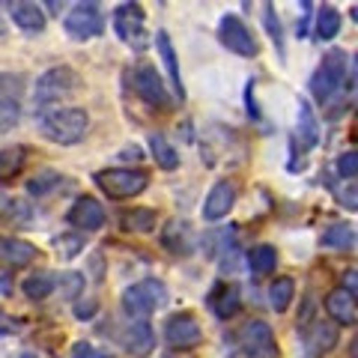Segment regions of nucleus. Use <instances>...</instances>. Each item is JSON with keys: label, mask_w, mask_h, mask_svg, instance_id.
<instances>
[{"label": "nucleus", "mask_w": 358, "mask_h": 358, "mask_svg": "<svg viewBox=\"0 0 358 358\" xmlns=\"http://www.w3.org/2000/svg\"><path fill=\"white\" fill-rule=\"evenodd\" d=\"M39 131L42 138L60 147H72V143L84 141L90 131V114L84 108H51L39 114Z\"/></svg>", "instance_id": "obj_1"}, {"label": "nucleus", "mask_w": 358, "mask_h": 358, "mask_svg": "<svg viewBox=\"0 0 358 358\" xmlns=\"http://www.w3.org/2000/svg\"><path fill=\"white\" fill-rule=\"evenodd\" d=\"M78 87H81V75H78L72 66H54V69L42 72L36 78L33 102H36V108L48 110V105H57V102H63V99L75 96Z\"/></svg>", "instance_id": "obj_2"}, {"label": "nucleus", "mask_w": 358, "mask_h": 358, "mask_svg": "<svg viewBox=\"0 0 358 358\" xmlns=\"http://www.w3.org/2000/svg\"><path fill=\"white\" fill-rule=\"evenodd\" d=\"M93 179L108 200H131L141 192H147L150 185L147 171H131V167H108V171H99Z\"/></svg>", "instance_id": "obj_3"}, {"label": "nucleus", "mask_w": 358, "mask_h": 358, "mask_svg": "<svg viewBox=\"0 0 358 358\" xmlns=\"http://www.w3.org/2000/svg\"><path fill=\"white\" fill-rule=\"evenodd\" d=\"M164 305H167V287L159 281V278L138 281L122 293V310H126L131 320H147L150 313L162 310Z\"/></svg>", "instance_id": "obj_4"}, {"label": "nucleus", "mask_w": 358, "mask_h": 358, "mask_svg": "<svg viewBox=\"0 0 358 358\" xmlns=\"http://www.w3.org/2000/svg\"><path fill=\"white\" fill-rule=\"evenodd\" d=\"M343 78H346V54L334 48L322 57V63L317 66V72L310 78L313 99H317V102H329V99L343 87Z\"/></svg>", "instance_id": "obj_5"}, {"label": "nucleus", "mask_w": 358, "mask_h": 358, "mask_svg": "<svg viewBox=\"0 0 358 358\" xmlns=\"http://www.w3.org/2000/svg\"><path fill=\"white\" fill-rule=\"evenodd\" d=\"M24 110V75L0 72V134L13 131Z\"/></svg>", "instance_id": "obj_6"}, {"label": "nucleus", "mask_w": 358, "mask_h": 358, "mask_svg": "<svg viewBox=\"0 0 358 358\" xmlns=\"http://www.w3.org/2000/svg\"><path fill=\"white\" fill-rule=\"evenodd\" d=\"M63 27L72 39H96L105 33V15L99 3H75L72 13L63 18Z\"/></svg>", "instance_id": "obj_7"}, {"label": "nucleus", "mask_w": 358, "mask_h": 358, "mask_svg": "<svg viewBox=\"0 0 358 358\" xmlns=\"http://www.w3.org/2000/svg\"><path fill=\"white\" fill-rule=\"evenodd\" d=\"M236 341L242 346L245 358H275L278 355L275 334H272V329H268V322H263V320H248L239 329Z\"/></svg>", "instance_id": "obj_8"}, {"label": "nucleus", "mask_w": 358, "mask_h": 358, "mask_svg": "<svg viewBox=\"0 0 358 358\" xmlns=\"http://www.w3.org/2000/svg\"><path fill=\"white\" fill-rule=\"evenodd\" d=\"M114 30L122 42L134 45L138 51H143L150 45L147 30H143V6L141 3H120L114 13Z\"/></svg>", "instance_id": "obj_9"}, {"label": "nucleus", "mask_w": 358, "mask_h": 358, "mask_svg": "<svg viewBox=\"0 0 358 358\" xmlns=\"http://www.w3.org/2000/svg\"><path fill=\"white\" fill-rule=\"evenodd\" d=\"M218 39H221L224 48L233 51V54H239V57H257V51H260V48H257L254 33L236 15H224L218 21Z\"/></svg>", "instance_id": "obj_10"}, {"label": "nucleus", "mask_w": 358, "mask_h": 358, "mask_svg": "<svg viewBox=\"0 0 358 358\" xmlns=\"http://www.w3.org/2000/svg\"><path fill=\"white\" fill-rule=\"evenodd\" d=\"M134 93H138L150 108L167 110L171 108V96H167V87L162 81V75L155 72L152 63H141L134 69Z\"/></svg>", "instance_id": "obj_11"}, {"label": "nucleus", "mask_w": 358, "mask_h": 358, "mask_svg": "<svg viewBox=\"0 0 358 358\" xmlns=\"http://www.w3.org/2000/svg\"><path fill=\"white\" fill-rule=\"evenodd\" d=\"M164 341L171 343L173 350H194V346L203 341V331H200V322L192 313H173V317L164 322Z\"/></svg>", "instance_id": "obj_12"}, {"label": "nucleus", "mask_w": 358, "mask_h": 358, "mask_svg": "<svg viewBox=\"0 0 358 358\" xmlns=\"http://www.w3.org/2000/svg\"><path fill=\"white\" fill-rule=\"evenodd\" d=\"M66 221L84 233H93L105 224V206L99 203L96 197H78L72 203V209L66 212Z\"/></svg>", "instance_id": "obj_13"}, {"label": "nucleus", "mask_w": 358, "mask_h": 358, "mask_svg": "<svg viewBox=\"0 0 358 358\" xmlns=\"http://www.w3.org/2000/svg\"><path fill=\"white\" fill-rule=\"evenodd\" d=\"M236 203V185L230 179H218L215 185L209 188V194L203 200V218L206 221H221L227 218V212Z\"/></svg>", "instance_id": "obj_14"}, {"label": "nucleus", "mask_w": 358, "mask_h": 358, "mask_svg": "<svg viewBox=\"0 0 358 358\" xmlns=\"http://www.w3.org/2000/svg\"><path fill=\"white\" fill-rule=\"evenodd\" d=\"M120 343H122V350H126V352L143 358V355H150V352H152L155 334H152V329H150V322H147V320H131L129 326H126V331H122Z\"/></svg>", "instance_id": "obj_15"}, {"label": "nucleus", "mask_w": 358, "mask_h": 358, "mask_svg": "<svg viewBox=\"0 0 358 358\" xmlns=\"http://www.w3.org/2000/svg\"><path fill=\"white\" fill-rule=\"evenodd\" d=\"M155 48H159V57L167 69V78H171V87L173 93L179 96V102L185 99V87H182V75H179V60H176V51H173V42L167 36V30H159L155 33Z\"/></svg>", "instance_id": "obj_16"}, {"label": "nucleus", "mask_w": 358, "mask_h": 358, "mask_svg": "<svg viewBox=\"0 0 358 358\" xmlns=\"http://www.w3.org/2000/svg\"><path fill=\"white\" fill-rule=\"evenodd\" d=\"M9 18L15 21L21 30L27 33H42L45 30V13L39 3H27V0H15V3H9Z\"/></svg>", "instance_id": "obj_17"}, {"label": "nucleus", "mask_w": 358, "mask_h": 358, "mask_svg": "<svg viewBox=\"0 0 358 358\" xmlns=\"http://www.w3.org/2000/svg\"><path fill=\"white\" fill-rule=\"evenodd\" d=\"M326 310H329V317L334 322H341V326H352V322L358 320V310H355V299L346 293L343 287L338 289H331V293L326 296Z\"/></svg>", "instance_id": "obj_18"}, {"label": "nucleus", "mask_w": 358, "mask_h": 358, "mask_svg": "<svg viewBox=\"0 0 358 358\" xmlns=\"http://www.w3.org/2000/svg\"><path fill=\"white\" fill-rule=\"evenodd\" d=\"M162 245L171 254H192L194 251V233L185 221H171L162 230Z\"/></svg>", "instance_id": "obj_19"}, {"label": "nucleus", "mask_w": 358, "mask_h": 358, "mask_svg": "<svg viewBox=\"0 0 358 358\" xmlns=\"http://www.w3.org/2000/svg\"><path fill=\"white\" fill-rule=\"evenodd\" d=\"M296 134L301 141V147L310 150L320 143V122L313 117V108L305 102V99H299V117H296Z\"/></svg>", "instance_id": "obj_20"}, {"label": "nucleus", "mask_w": 358, "mask_h": 358, "mask_svg": "<svg viewBox=\"0 0 358 358\" xmlns=\"http://www.w3.org/2000/svg\"><path fill=\"white\" fill-rule=\"evenodd\" d=\"M33 257H36V248L24 239H13V236H0V260L6 266H27Z\"/></svg>", "instance_id": "obj_21"}, {"label": "nucleus", "mask_w": 358, "mask_h": 358, "mask_svg": "<svg viewBox=\"0 0 358 358\" xmlns=\"http://www.w3.org/2000/svg\"><path fill=\"white\" fill-rule=\"evenodd\" d=\"M209 305L212 310H215V317L218 320H230V317H236L239 308H242V299H239V287H221L215 296L209 299Z\"/></svg>", "instance_id": "obj_22"}, {"label": "nucleus", "mask_w": 358, "mask_h": 358, "mask_svg": "<svg viewBox=\"0 0 358 358\" xmlns=\"http://www.w3.org/2000/svg\"><path fill=\"white\" fill-rule=\"evenodd\" d=\"M57 278H54L51 272H36V275H27L24 278V284H21V289H24V296L33 299V301H42V299H48L54 289H57Z\"/></svg>", "instance_id": "obj_23"}, {"label": "nucleus", "mask_w": 358, "mask_h": 358, "mask_svg": "<svg viewBox=\"0 0 358 358\" xmlns=\"http://www.w3.org/2000/svg\"><path fill=\"white\" fill-rule=\"evenodd\" d=\"M296 299V284L293 278H275L272 287H268V305L275 313H284Z\"/></svg>", "instance_id": "obj_24"}, {"label": "nucleus", "mask_w": 358, "mask_h": 358, "mask_svg": "<svg viewBox=\"0 0 358 358\" xmlns=\"http://www.w3.org/2000/svg\"><path fill=\"white\" fill-rule=\"evenodd\" d=\"M150 150H152V159H155V164H159L162 171H176L179 167V152L167 143L164 134H159V131L150 134Z\"/></svg>", "instance_id": "obj_25"}, {"label": "nucleus", "mask_w": 358, "mask_h": 358, "mask_svg": "<svg viewBox=\"0 0 358 358\" xmlns=\"http://www.w3.org/2000/svg\"><path fill=\"white\" fill-rule=\"evenodd\" d=\"M24 147H6L0 150V182H13V179L24 171Z\"/></svg>", "instance_id": "obj_26"}, {"label": "nucleus", "mask_w": 358, "mask_h": 358, "mask_svg": "<svg viewBox=\"0 0 358 358\" xmlns=\"http://www.w3.org/2000/svg\"><path fill=\"white\" fill-rule=\"evenodd\" d=\"M334 343H338V326L334 322H313V329L308 331L310 352H329Z\"/></svg>", "instance_id": "obj_27"}, {"label": "nucleus", "mask_w": 358, "mask_h": 358, "mask_svg": "<svg viewBox=\"0 0 358 358\" xmlns=\"http://www.w3.org/2000/svg\"><path fill=\"white\" fill-rule=\"evenodd\" d=\"M122 230H129V233H152L155 230V212L152 209H129V212H122Z\"/></svg>", "instance_id": "obj_28"}, {"label": "nucleus", "mask_w": 358, "mask_h": 358, "mask_svg": "<svg viewBox=\"0 0 358 358\" xmlns=\"http://www.w3.org/2000/svg\"><path fill=\"white\" fill-rule=\"evenodd\" d=\"M275 266H278V251L272 245H257V248L248 251V268L254 275H268L275 272Z\"/></svg>", "instance_id": "obj_29"}, {"label": "nucleus", "mask_w": 358, "mask_h": 358, "mask_svg": "<svg viewBox=\"0 0 358 358\" xmlns=\"http://www.w3.org/2000/svg\"><path fill=\"white\" fill-rule=\"evenodd\" d=\"M341 33V13L334 6H322L320 9V15H317V39L320 42H329V39H334Z\"/></svg>", "instance_id": "obj_30"}, {"label": "nucleus", "mask_w": 358, "mask_h": 358, "mask_svg": "<svg viewBox=\"0 0 358 358\" xmlns=\"http://www.w3.org/2000/svg\"><path fill=\"white\" fill-rule=\"evenodd\" d=\"M63 176L57 171H39L33 179H27V194L33 197H45L48 192H54V188H60Z\"/></svg>", "instance_id": "obj_31"}, {"label": "nucleus", "mask_w": 358, "mask_h": 358, "mask_svg": "<svg viewBox=\"0 0 358 358\" xmlns=\"http://www.w3.org/2000/svg\"><path fill=\"white\" fill-rule=\"evenodd\" d=\"M352 242H355V233L350 224H331V227L322 233V245H326V248H350Z\"/></svg>", "instance_id": "obj_32"}, {"label": "nucleus", "mask_w": 358, "mask_h": 358, "mask_svg": "<svg viewBox=\"0 0 358 358\" xmlns=\"http://www.w3.org/2000/svg\"><path fill=\"white\" fill-rule=\"evenodd\" d=\"M54 248H57L60 260H75V257L84 251V236H78V233H66V236L54 239Z\"/></svg>", "instance_id": "obj_33"}, {"label": "nucleus", "mask_w": 358, "mask_h": 358, "mask_svg": "<svg viewBox=\"0 0 358 358\" xmlns=\"http://www.w3.org/2000/svg\"><path fill=\"white\" fill-rule=\"evenodd\" d=\"M263 21H266V30H268V36H272V42L278 45V51L284 54V36H281V21H278V15H275V6L272 3H266V15H263Z\"/></svg>", "instance_id": "obj_34"}, {"label": "nucleus", "mask_w": 358, "mask_h": 358, "mask_svg": "<svg viewBox=\"0 0 358 358\" xmlns=\"http://www.w3.org/2000/svg\"><path fill=\"white\" fill-rule=\"evenodd\" d=\"M338 173L346 176V179L358 176V150H350V152L338 155Z\"/></svg>", "instance_id": "obj_35"}, {"label": "nucleus", "mask_w": 358, "mask_h": 358, "mask_svg": "<svg viewBox=\"0 0 358 358\" xmlns=\"http://www.w3.org/2000/svg\"><path fill=\"white\" fill-rule=\"evenodd\" d=\"M63 281H66V296L69 299H78V293L84 289V275H78V272H66V275H60Z\"/></svg>", "instance_id": "obj_36"}, {"label": "nucleus", "mask_w": 358, "mask_h": 358, "mask_svg": "<svg viewBox=\"0 0 358 358\" xmlns=\"http://www.w3.org/2000/svg\"><path fill=\"white\" fill-rule=\"evenodd\" d=\"M338 197H341L343 209H358V185H346Z\"/></svg>", "instance_id": "obj_37"}, {"label": "nucleus", "mask_w": 358, "mask_h": 358, "mask_svg": "<svg viewBox=\"0 0 358 358\" xmlns=\"http://www.w3.org/2000/svg\"><path fill=\"white\" fill-rule=\"evenodd\" d=\"M343 289L358 301V268H350V272H343Z\"/></svg>", "instance_id": "obj_38"}, {"label": "nucleus", "mask_w": 358, "mask_h": 358, "mask_svg": "<svg viewBox=\"0 0 358 358\" xmlns=\"http://www.w3.org/2000/svg\"><path fill=\"white\" fill-rule=\"evenodd\" d=\"M93 313H96V301H87V305L81 301V305H75V317L78 320H87V317H93Z\"/></svg>", "instance_id": "obj_39"}, {"label": "nucleus", "mask_w": 358, "mask_h": 358, "mask_svg": "<svg viewBox=\"0 0 358 358\" xmlns=\"http://www.w3.org/2000/svg\"><path fill=\"white\" fill-rule=\"evenodd\" d=\"M72 358H93V346H90L87 341H78L75 350H72Z\"/></svg>", "instance_id": "obj_40"}, {"label": "nucleus", "mask_w": 358, "mask_h": 358, "mask_svg": "<svg viewBox=\"0 0 358 358\" xmlns=\"http://www.w3.org/2000/svg\"><path fill=\"white\" fill-rule=\"evenodd\" d=\"M352 75H350V87H358V54H352Z\"/></svg>", "instance_id": "obj_41"}, {"label": "nucleus", "mask_w": 358, "mask_h": 358, "mask_svg": "<svg viewBox=\"0 0 358 358\" xmlns=\"http://www.w3.org/2000/svg\"><path fill=\"white\" fill-rule=\"evenodd\" d=\"M122 159H141V150H138V147H131V150L122 152Z\"/></svg>", "instance_id": "obj_42"}, {"label": "nucleus", "mask_w": 358, "mask_h": 358, "mask_svg": "<svg viewBox=\"0 0 358 358\" xmlns=\"http://www.w3.org/2000/svg\"><path fill=\"white\" fill-rule=\"evenodd\" d=\"M350 352H352V358H358V334H355L352 343H350Z\"/></svg>", "instance_id": "obj_43"}, {"label": "nucleus", "mask_w": 358, "mask_h": 358, "mask_svg": "<svg viewBox=\"0 0 358 358\" xmlns=\"http://www.w3.org/2000/svg\"><path fill=\"white\" fill-rule=\"evenodd\" d=\"M350 15H352V21L358 24V6H352V9H350Z\"/></svg>", "instance_id": "obj_44"}, {"label": "nucleus", "mask_w": 358, "mask_h": 358, "mask_svg": "<svg viewBox=\"0 0 358 358\" xmlns=\"http://www.w3.org/2000/svg\"><path fill=\"white\" fill-rule=\"evenodd\" d=\"M18 358H36V355H30V352H27V355H18Z\"/></svg>", "instance_id": "obj_45"}]
</instances>
